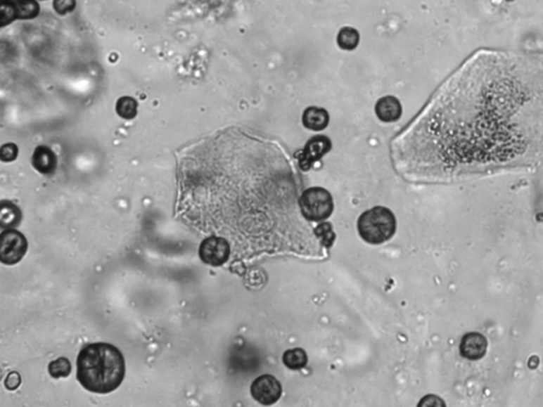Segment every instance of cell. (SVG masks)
Instances as JSON below:
<instances>
[{
	"instance_id": "6da1fadb",
	"label": "cell",
	"mask_w": 543,
	"mask_h": 407,
	"mask_svg": "<svg viewBox=\"0 0 543 407\" xmlns=\"http://www.w3.org/2000/svg\"><path fill=\"white\" fill-rule=\"evenodd\" d=\"M124 375L122 354L110 344H91L79 354L77 379L89 392L110 394L121 385Z\"/></svg>"
},
{
	"instance_id": "7a4b0ae2",
	"label": "cell",
	"mask_w": 543,
	"mask_h": 407,
	"mask_svg": "<svg viewBox=\"0 0 543 407\" xmlns=\"http://www.w3.org/2000/svg\"><path fill=\"white\" fill-rule=\"evenodd\" d=\"M397 222L388 208L378 207L365 212L359 218L358 231L367 243L381 244L388 241L396 233Z\"/></svg>"
},
{
	"instance_id": "3957f363",
	"label": "cell",
	"mask_w": 543,
	"mask_h": 407,
	"mask_svg": "<svg viewBox=\"0 0 543 407\" xmlns=\"http://www.w3.org/2000/svg\"><path fill=\"white\" fill-rule=\"evenodd\" d=\"M300 207L307 220L319 222L331 216L334 208L333 200L331 194L324 188H309L300 196Z\"/></svg>"
},
{
	"instance_id": "277c9868",
	"label": "cell",
	"mask_w": 543,
	"mask_h": 407,
	"mask_svg": "<svg viewBox=\"0 0 543 407\" xmlns=\"http://www.w3.org/2000/svg\"><path fill=\"white\" fill-rule=\"evenodd\" d=\"M28 250V242L20 231L5 229L0 235V260L4 264L14 265L20 262Z\"/></svg>"
},
{
	"instance_id": "5b68a950",
	"label": "cell",
	"mask_w": 543,
	"mask_h": 407,
	"mask_svg": "<svg viewBox=\"0 0 543 407\" xmlns=\"http://www.w3.org/2000/svg\"><path fill=\"white\" fill-rule=\"evenodd\" d=\"M198 254L206 264L220 266L229 260L231 246L224 238L210 237L200 243Z\"/></svg>"
},
{
	"instance_id": "8992f818",
	"label": "cell",
	"mask_w": 543,
	"mask_h": 407,
	"mask_svg": "<svg viewBox=\"0 0 543 407\" xmlns=\"http://www.w3.org/2000/svg\"><path fill=\"white\" fill-rule=\"evenodd\" d=\"M250 394L255 400L263 405L276 403L283 394V387L273 375H263L257 377L250 386Z\"/></svg>"
},
{
	"instance_id": "52a82bcc",
	"label": "cell",
	"mask_w": 543,
	"mask_h": 407,
	"mask_svg": "<svg viewBox=\"0 0 543 407\" xmlns=\"http://www.w3.org/2000/svg\"><path fill=\"white\" fill-rule=\"evenodd\" d=\"M39 5L34 0H3L1 4V25L15 18H32L39 13Z\"/></svg>"
},
{
	"instance_id": "ba28073f",
	"label": "cell",
	"mask_w": 543,
	"mask_h": 407,
	"mask_svg": "<svg viewBox=\"0 0 543 407\" xmlns=\"http://www.w3.org/2000/svg\"><path fill=\"white\" fill-rule=\"evenodd\" d=\"M331 149V141L326 136H315L307 143L300 156V167L304 171L309 170L312 164L321 160Z\"/></svg>"
},
{
	"instance_id": "9c48e42d",
	"label": "cell",
	"mask_w": 543,
	"mask_h": 407,
	"mask_svg": "<svg viewBox=\"0 0 543 407\" xmlns=\"http://www.w3.org/2000/svg\"><path fill=\"white\" fill-rule=\"evenodd\" d=\"M487 347V340L483 334L471 332L461 338L459 352L467 360L478 361L485 356Z\"/></svg>"
},
{
	"instance_id": "30bf717a",
	"label": "cell",
	"mask_w": 543,
	"mask_h": 407,
	"mask_svg": "<svg viewBox=\"0 0 543 407\" xmlns=\"http://www.w3.org/2000/svg\"><path fill=\"white\" fill-rule=\"evenodd\" d=\"M376 115L383 122H395L402 115V106L397 98L386 96L378 100L376 104Z\"/></svg>"
},
{
	"instance_id": "8fae6325",
	"label": "cell",
	"mask_w": 543,
	"mask_h": 407,
	"mask_svg": "<svg viewBox=\"0 0 543 407\" xmlns=\"http://www.w3.org/2000/svg\"><path fill=\"white\" fill-rule=\"evenodd\" d=\"M302 124L311 131H323L329 124V114L321 108H308L302 114Z\"/></svg>"
},
{
	"instance_id": "7c38bea8",
	"label": "cell",
	"mask_w": 543,
	"mask_h": 407,
	"mask_svg": "<svg viewBox=\"0 0 543 407\" xmlns=\"http://www.w3.org/2000/svg\"><path fill=\"white\" fill-rule=\"evenodd\" d=\"M33 167L41 174L53 173L56 168V157L47 147H39L32 157Z\"/></svg>"
},
{
	"instance_id": "4fadbf2b",
	"label": "cell",
	"mask_w": 543,
	"mask_h": 407,
	"mask_svg": "<svg viewBox=\"0 0 543 407\" xmlns=\"http://www.w3.org/2000/svg\"><path fill=\"white\" fill-rule=\"evenodd\" d=\"M22 221V212L18 206L14 205L13 202H1V209H0V227L3 229L14 228L20 225Z\"/></svg>"
},
{
	"instance_id": "5bb4252c",
	"label": "cell",
	"mask_w": 543,
	"mask_h": 407,
	"mask_svg": "<svg viewBox=\"0 0 543 407\" xmlns=\"http://www.w3.org/2000/svg\"><path fill=\"white\" fill-rule=\"evenodd\" d=\"M338 45L343 50H347V51H352V50L356 49L358 47L359 41H360V34L356 29L352 28V27H344L341 29V31L338 32Z\"/></svg>"
},
{
	"instance_id": "9a60e30c",
	"label": "cell",
	"mask_w": 543,
	"mask_h": 407,
	"mask_svg": "<svg viewBox=\"0 0 543 407\" xmlns=\"http://www.w3.org/2000/svg\"><path fill=\"white\" fill-rule=\"evenodd\" d=\"M283 363L288 368L293 369V370H298V369L304 368L308 363V356H307L305 350L300 349V348H295V349H290L285 352L283 358Z\"/></svg>"
},
{
	"instance_id": "2e32d148",
	"label": "cell",
	"mask_w": 543,
	"mask_h": 407,
	"mask_svg": "<svg viewBox=\"0 0 543 407\" xmlns=\"http://www.w3.org/2000/svg\"><path fill=\"white\" fill-rule=\"evenodd\" d=\"M48 370H49L50 375L54 379L66 377L72 373V365H70L68 358H58L50 363Z\"/></svg>"
},
{
	"instance_id": "e0dca14e",
	"label": "cell",
	"mask_w": 543,
	"mask_h": 407,
	"mask_svg": "<svg viewBox=\"0 0 543 407\" xmlns=\"http://www.w3.org/2000/svg\"><path fill=\"white\" fill-rule=\"evenodd\" d=\"M119 116L124 119H133L137 114V103L129 97H123L118 100L116 105Z\"/></svg>"
},
{
	"instance_id": "ac0fdd59",
	"label": "cell",
	"mask_w": 543,
	"mask_h": 407,
	"mask_svg": "<svg viewBox=\"0 0 543 407\" xmlns=\"http://www.w3.org/2000/svg\"><path fill=\"white\" fill-rule=\"evenodd\" d=\"M76 7L75 0H56L54 1V9L60 14H65L67 12L72 11Z\"/></svg>"
},
{
	"instance_id": "d6986e66",
	"label": "cell",
	"mask_w": 543,
	"mask_h": 407,
	"mask_svg": "<svg viewBox=\"0 0 543 407\" xmlns=\"http://www.w3.org/2000/svg\"><path fill=\"white\" fill-rule=\"evenodd\" d=\"M18 156V149L15 146L7 145L1 148V160L3 162H11Z\"/></svg>"
},
{
	"instance_id": "ffe728a7",
	"label": "cell",
	"mask_w": 543,
	"mask_h": 407,
	"mask_svg": "<svg viewBox=\"0 0 543 407\" xmlns=\"http://www.w3.org/2000/svg\"><path fill=\"white\" fill-rule=\"evenodd\" d=\"M20 383H22V377L20 373L13 371L8 375L5 385L9 390H15L16 388L20 387Z\"/></svg>"
},
{
	"instance_id": "44dd1931",
	"label": "cell",
	"mask_w": 543,
	"mask_h": 407,
	"mask_svg": "<svg viewBox=\"0 0 543 407\" xmlns=\"http://www.w3.org/2000/svg\"><path fill=\"white\" fill-rule=\"evenodd\" d=\"M419 405H426V406H432V405H433V406H437V405H444V402H442L440 398H437V396L434 399V401H429V399L423 398V401L419 403Z\"/></svg>"
},
{
	"instance_id": "7402d4cb",
	"label": "cell",
	"mask_w": 543,
	"mask_h": 407,
	"mask_svg": "<svg viewBox=\"0 0 543 407\" xmlns=\"http://www.w3.org/2000/svg\"><path fill=\"white\" fill-rule=\"evenodd\" d=\"M507 1H513V0H507Z\"/></svg>"
}]
</instances>
